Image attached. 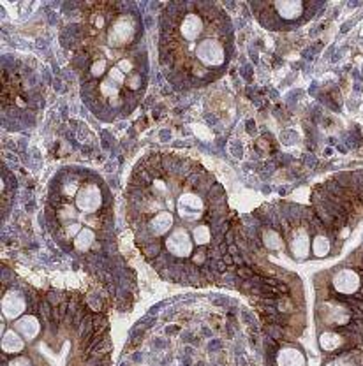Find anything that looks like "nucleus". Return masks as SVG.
I'll list each match as a JSON object with an SVG mask.
<instances>
[{"instance_id": "obj_1", "label": "nucleus", "mask_w": 363, "mask_h": 366, "mask_svg": "<svg viewBox=\"0 0 363 366\" xmlns=\"http://www.w3.org/2000/svg\"><path fill=\"white\" fill-rule=\"evenodd\" d=\"M208 4H180L178 12L166 14L162 50L169 67L182 58L180 71L196 80L210 81L230 62L231 32L224 12H210Z\"/></svg>"}, {"instance_id": "obj_2", "label": "nucleus", "mask_w": 363, "mask_h": 366, "mask_svg": "<svg viewBox=\"0 0 363 366\" xmlns=\"http://www.w3.org/2000/svg\"><path fill=\"white\" fill-rule=\"evenodd\" d=\"M74 201H76V208L80 211H83V213H96L103 206V192H101L99 185L94 182L81 183L76 195H74Z\"/></svg>"}, {"instance_id": "obj_3", "label": "nucleus", "mask_w": 363, "mask_h": 366, "mask_svg": "<svg viewBox=\"0 0 363 366\" xmlns=\"http://www.w3.org/2000/svg\"><path fill=\"white\" fill-rule=\"evenodd\" d=\"M164 248L168 254H171L173 257L178 259H185L192 254L194 250V240L192 234H189V231L185 227H176L173 229V233L166 238Z\"/></svg>"}, {"instance_id": "obj_4", "label": "nucleus", "mask_w": 363, "mask_h": 366, "mask_svg": "<svg viewBox=\"0 0 363 366\" xmlns=\"http://www.w3.org/2000/svg\"><path fill=\"white\" fill-rule=\"evenodd\" d=\"M270 7L273 9V14L282 21H296L305 12V4L300 0H280L270 4Z\"/></svg>"}, {"instance_id": "obj_5", "label": "nucleus", "mask_w": 363, "mask_h": 366, "mask_svg": "<svg viewBox=\"0 0 363 366\" xmlns=\"http://www.w3.org/2000/svg\"><path fill=\"white\" fill-rule=\"evenodd\" d=\"M333 287L339 294H353L358 290L360 287V276L355 270H340L339 273L335 274V278H333Z\"/></svg>"}, {"instance_id": "obj_6", "label": "nucleus", "mask_w": 363, "mask_h": 366, "mask_svg": "<svg viewBox=\"0 0 363 366\" xmlns=\"http://www.w3.org/2000/svg\"><path fill=\"white\" fill-rule=\"evenodd\" d=\"M2 308H4V315L9 319H14L19 313H23L25 310V299L19 296L18 292H7L2 299Z\"/></svg>"}, {"instance_id": "obj_7", "label": "nucleus", "mask_w": 363, "mask_h": 366, "mask_svg": "<svg viewBox=\"0 0 363 366\" xmlns=\"http://www.w3.org/2000/svg\"><path fill=\"white\" fill-rule=\"evenodd\" d=\"M291 252H293L294 257H302L307 256V252H309V234L305 231H296L293 234V240H291Z\"/></svg>"}, {"instance_id": "obj_8", "label": "nucleus", "mask_w": 363, "mask_h": 366, "mask_svg": "<svg viewBox=\"0 0 363 366\" xmlns=\"http://www.w3.org/2000/svg\"><path fill=\"white\" fill-rule=\"evenodd\" d=\"M94 241H96V233H94L90 227H83L81 229V233L74 238L73 243H74V248H76L78 252L85 254V252L90 250V247L94 245Z\"/></svg>"}, {"instance_id": "obj_9", "label": "nucleus", "mask_w": 363, "mask_h": 366, "mask_svg": "<svg viewBox=\"0 0 363 366\" xmlns=\"http://www.w3.org/2000/svg\"><path fill=\"white\" fill-rule=\"evenodd\" d=\"M192 240H194L196 245L199 247H205L212 241V236H214V229L208 224H199L196 227H192Z\"/></svg>"}, {"instance_id": "obj_10", "label": "nucleus", "mask_w": 363, "mask_h": 366, "mask_svg": "<svg viewBox=\"0 0 363 366\" xmlns=\"http://www.w3.org/2000/svg\"><path fill=\"white\" fill-rule=\"evenodd\" d=\"M16 328L21 331V335H23L25 338H34V336L39 333V322H37L35 317L27 315V317H23V319H19L18 322H16Z\"/></svg>"}, {"instance_id": "obj_11", "label": "nucleus", "mask_w": 363, "mask_h": 366, "mask_svg": "<svg viewBox=\"0 0 363 366\" xmlns=\"http://www.w3.org/2000/svg\"><path fill=\"white\" fill-rule=\"evenodd\" d=\"M4 349L7 352H11V354H16V352H19L23 349V342H21V338L16 336V333L7 331L4 336Z\"/></svg>"}, {"instance_id": "obj_12", "label": "nucleus", "mask_w": 363, "mask_h": 366, "mask_svg": "<svg viewBox=\"0 0 363 366\" xmlns=\"http://www.w3.org/2000/svg\"><path fill=\"white\" fill-rule=\"evenodd\" d=\"M328 250H330L328 238L321 236V234H319V236H316V240H314V254H316V256H319V257H323V256H326V254H328Z\"/></svg>"}, {"instance_id": "obj_13", "label": "nucleus", "mask_w": 363, "mask_h": 366, "mask_svg": "<svg viewBox=\"0 0 363 366\" xmlns=\"http://www.w3.org/2000/svg\"><path fill=\"white\" fill-rule=\"evenodd\" d=\"M264 245H266V247H270V248H273V250H279V248H282V240H280V236H279V233H277V231H266V233H264Z\"/></svg>"}, {"instance_id": "obj_14", "label": "nucleus", "mask_w": 363, "mask_h": 366, "mask_svg": "<svg viewBox=\"0 0 363 366\" xmlns=\"http://www.w3.org/2000/svg\"><path fill=\"white\" fill-rule=\"evenodd\" d=\"M237 274H240L242 278H250V276H252V271L248 270V268H238Z\"/></svg>"}]
</instances>
